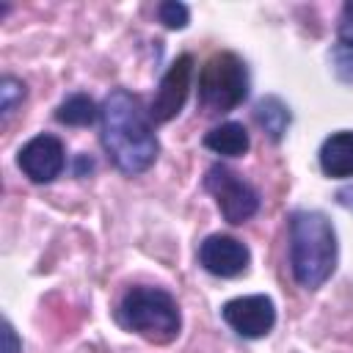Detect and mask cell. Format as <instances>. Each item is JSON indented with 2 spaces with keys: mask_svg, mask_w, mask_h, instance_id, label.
<instances>
[{
  "mask_svg": "<svg viewBox=\"0 0 353 353\" xmlns=\"http://www.w3.org/2000/svg\"><path fill=\"white\" fill-rule=\"evenodd\" d=\"M190 77H193V55H179L163 74L160 88L149 105V119L154 124H165L182 110L190 91Z\"/></svg>",
  "mask_w": 353,
  "mask_h": 353,
  "instance_id": "obj_7",
  "label": "cell"
},
{
  "mask_svg": "<svg viewBox=\"0 0 353 353\" xmlns=\"http://www.w3.org/2000/svg\"><path fill=\"white\" fill-rule=\"evenodd\" d=\"M256 121H259V127L270 135V141H281V135L287 132V127H290V108L279 99V97H262L259 102H256Z\"/></svg>",
  "mask_w": 353,
  "mask_h": 353,
  "instance_id": "obj_12",
  "label": "cell"
},
{
  "mask_svg": "<svg viewBox=\"0 0 353 353\" xmlns=\"http://www.w3.org/2000/svg\"><path fill=\"white\" fill-rule=\"evenodd\" d=\"M320 168L325 176L347 179L353 176V130L334 132L320 146Z\"/></svg>",
  "mask_w": 353,
  "mask_h": 353,
  "instance_id": "obj_10",
  "label": "cell"
},
{
  "mask_svg": "<svg viewBox=\"0 0 353 353\" xmlns=\"http://www.w3.org/2000/svg\"><path fill=\"white\" fill-rule=\"evenodd\" d=\"M204 146L215 154H223V157H240L248 152L251 138L240 121H223L204 135Z\"/></svg>",
  "mask_w": 353,
  "mask_h": 353,
  "instance_id": "obj_11",
  "label": "cell"
},
{
  "mask_svg": "<svg viewBox=\"0 0 353 353\" xmlns=\"http://www.w3.org/2000/svg\"><path fill=\"white\" fill-rule=\"evenodd\" d=\"M290 265L303 290H317L336 268V232L317 210H298L290 218Z\"/></svg>",
  "mask_w": 353,
  "mask_h": 353,
  "instance_id": "obj_2",
  "label": "cell"
},
{
  "mask_svg": "<svg viewBox=\"0 0 353 353\" xmlns=\"http://www.w3.org/2000/svg\"><path fill=\"white\" fill-rule=\"evenodd\" d=\"M63 163H66L63 143H61V138H55L50 132L30 138L17 154V165L22 168V174L39 185L52 182L63 171Z\"/></svg>",
  "mask_w": 353,
  "mask_h": 353,
  "instance_id": "obj_8",
  "label": "cell"
},
{
  "mask_svg": "<svg viewBox=\"0 0 353 353\" xmlns=\"http://www.w3.org/2000/svg\"><path fill=\"white\" fill-rule=\"evenodd\" d=\"M99 119H102V146L113 160V165L127 176L143 174L154 163L160 146L152 130V119L143 113L141 102L130 91L116 88L105 97L99 108Z\"/></svg>",
  "mask_w": 353,
  "mask_h": 353,
  "instance_id": "obj_1",
  "label": "cell"
},
{
  "mask_svg": "<svg viewBox=\"0 0 353 353\" xmlns=\"http://www.w3.org/2000/svg\"><path fill=\"white\" fill-rule=\"evenodd\" d=\"M336 199H339V204H345V207H350V210H353V188L339 190V193H336Z\"/></svg>",
  "mask_w": 353,
  "mask_h": 353,
  "instance_id": "obj_19",
  "label": "cell"
},
{
  "mask_svg": "<svg viewBox=\"0 0 353 353\" xmlns=\"http://www.w3.org/2000/svg\"><path fill=\"white\" fill-rule=\"evenodd\" d=\"M221 317L234 334L245 339H259L273 328L276 306L268 295H240L221 306Z\"/></svg>",
  "mask_w": 353,
  "mask_h": 353,
  "instance_id": "obj_6",
  "label": "cell"
},
{
  "mask_svg": "<svg viewBox=\"0 0 353 353\" xmlns=\"http://www.w3.org/2000/svg\"><path fill=\"white\" fill-rule=\"evenodd\" d=\"M97 116H99V110H97V105H94V99L88 94H72V97H66L58 105V113H55V119L61 124H72V127L94 124Z\"/></svg>",
  "mask_w": 353,
  "mask_h": 353,
  "instance_id": "obj_13",
  "label": "cell"
},
{
  "mask_svg": "<svg viewBox=\"0 0 353 353\" xmlns=\"http://www.w3.org/2000/svg\"><path fill=\"white\" fill-rule=\"evenodd\" d=\"M22 99H25V83L6 74L0 80V113H3V119H8Z\"/></svg>",
  "mask_w": 353,
  "mask_h": 353,
  "instance_id": "obj_14",
  "label": "cell"
},
{
  "mask_svg": "<svg viewBox=\"0 0 353 353\" xmlns=\"http://www.w3.org/2000/svg\"><path fill=\"white\" fill-rule=\"evenodd\" d=\"M339 41L353 44V3H345L342 17H339Z\"/></svg>",
  "mask_w": 353,
  "mask_h": 353,
  "instance_id": "obj_17",
  "label": "cell"
},
{
  "mask_svg": "<svg viewBox=\"0 0 353 353\" xmlns=\"http://www.w3.org/2000/svg\"><path fill=\"white\" fill-rule=\"evenodd\" d=\"M248 248L229 234H210L199 245V262L204 265L207 273L221 276V279H234L248 268Z\"/></svg>",
  "mask_w": 353,
  "mask_h": 353,
  "instance_id": "obj_9",
  "label": "cell"
},
{
  "mask_svg": "<svg viewBox=\"0 0 353 353\" xmlns=\"http://www.w3.org/2000/svg\"><path fill=\"white\" fill-rule=\"evenodd\" d=\"M248 97V69L234 52H215L199 72V102L207 113H229Z\"/></svg>",
  "mask_w": 353,
  "mask_h": 353,
  "instance_id": "obj_4",
  "label": "cell"
},
{
  "mask_svg": "<svg viewBox=\"0 0 353 353\" xmlns=\"http://www.w3.org/2000/svg\"><path fill=\"white\" fill-rule=\"evenodd\" d=\"M331 66L336 72V77L347 85H353V44H336L331 50Z\"/></svg>",
  "mask_w": 353,
  "mask_h": 353,
  "instance_id": "obj_16",
  "label": "cell"
},
{
  "mask_svg": "<svg viewBox=\"0 0 353 353\" xmlns=\"http://www.w3.org/2000/svg\"><path fill=\"white\" fill-rule=\"evenodd\" d=\"M157 17H160V22H163L165 28H171V30H182V28L188 25V19H190V11H188L185 3L165 0V3H160Z\"/></svg>",
  "mask_w": 353,
  "mask_h": 353,
  "instance_id": "obj_15",
  "label": "cell"
},
{
  "mask_svg": "<svg viewBox=\"0 0 353 353\" xmlns=\"http://www.w3.org/2000/svg\"><path fill=\"white\" fill-rule=\"evenodd\" d=\"M204 188L212 193V199H215L221 215H223L229 223H234V226L245 223V221L259 210V196H256V190H254L240 174H234V171L226 168V165H212V168L207 171V176H204Z\"/></svg>",
  "mask_w": 353,
  "mask_h": 353,
  "instance_id": "obj_5",
  "label": "cell"
},
{
  "mask_svg": "<svg viewBox=\"0 0 353 353\" xmlns=\"http://www.w3.org/2000/svg\"><path fill=\"white\" fill-rule=\"evenodd\" d=\"M119 323L149 342L165 345L179 334L182 317L174 295L163 287H132L119 303Z\"/></svg>",
  "mask_w": 353,
  "mask_h": 353,
  "instance_id": "obj_3",
  "label": "cell"
},
{
  "mask_svg": "<svg viewBox=\"0 0 353 353\" xmlns=\"http://www.w3.org/2000/svg\"><path fill=\"white\" fill-rule=\"evenodd\" d=\"M0 353H22L19 336H17V331H14V325L8 320H3V350Z\"/></svg>",
  "mask_w": 353,
  "mask_h": 353,
  "instance_id": "obj_18",
  "label": "cell"
}]
</instances>
